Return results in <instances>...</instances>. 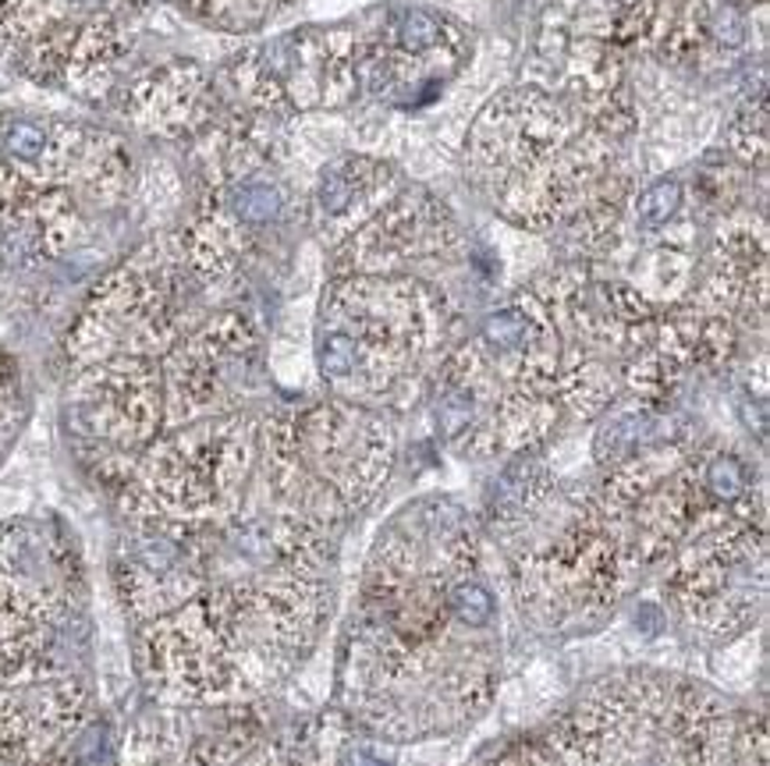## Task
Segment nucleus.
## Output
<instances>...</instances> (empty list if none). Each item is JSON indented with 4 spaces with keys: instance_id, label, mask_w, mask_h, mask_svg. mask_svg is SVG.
Returning a JSON list of instances; mask_svg holds the SVG:
<instances>
[{
    "instance_id": "nucleus-1",
    "label": "nucleus",
    "mask_w": 770,
    "mask_h": 766,
    "mask_svg": "<svg viewBox=\"0 0 770 766\" xmlns=\"http://www.w3.org/2000/svg\"><path fill=\"white\" fill-rule=\"evenodd\" d=\"M448 607H451V615L458 618V625H466V628H487L494 621V597H490V589L472 582V579L469 582H458L451 589Z\"/></svg>"
},
{
    "instance_id": "nucleus-2",
    "label": "nucleus",
    "mask_w": 770,
    "mask_h": 766,
    "mask_svg": "<svg viewBox=\"0 0 770 766\" xmlns=\"http://www.w3.org/2000/svg\"><path fill=\"white\" fill-rule=\"evenodd\" d=\"M706 487L714 490L721 501H735V497L745 490V472L735 458H714L706 469Z\"/></svg>"
}]
</instances>
